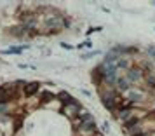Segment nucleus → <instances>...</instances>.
Returning <instances> with one entry per match:
<instances>
[{
    "mask_svg": "<svg viewBox=\"0 0 155 136\" xmlns=\"http://www.w3.org/2000/svg\"><path fill=\"white\" fill-rule=\"evenodd\" d=\"M19 25L28 30L30 35H40V32H38V28H40V18L33 11L26 9L23 14H19Z\"/></svg>",
    "mask_w": 155,
    "mask_h": 136,
    "instance_id": "obj_2",
    "label": "nucleus"
},
{
    "mask_svg": "<svg viewBox=\"0 0 155 136\" xmlns=\"http://www.w3.org/2000/svg\"><path fill=\"white\" fill-rule=\"evenodd\" d=\"M40 11H44L45 14L42 18V25H44V33H47V35H56L59 33L61 30H64V16L54 7H49V5H45V7H40Z\"/></svg>",
    "mask_w": 155,
    "mask_h": 136,
    "instance_id": "obj_1",
    "label": "nucleus"
},
{
    "mask_svg": "<svg viewBox=\"0 0 155 136\" xmlns=\"http://www.w3.org/2000/svg\"><path fill=\"white\" fill-rule=\"evenodd\" d=\"M152 4H153V5H155V0H153V2H152Z\"/></svg>",
    "mask_w": 155,
    "mask_h": 136,
    "instance_id": "obj_28",
    "label": "nucleus"
},
{
    "mask_svg": "<svg viewBox=\"0 0 155 136\" xmlns=\"http://www.w3.org/2000/svg\"><path fill=\"white\" fill-rule=\"evenodd\" d=\"M77 124V133H80L82 136H96L98 134V124H96V119H89V121H82V122H75Z\"/></svg>",
    "mask_w": 155,
    "mask_h": 136,
    "instance_id": "obj_4",
    "label": "nucleus"
},
{
    "mask_svg": "<svg viewBox=\"0 0 155 136\" xmlns=\"http://www.w3.org/2000/svg\"><path fill=\"white\" fill-rule=\"evenodd\" d=\"M56 100V94L51 93V91H47V89H44V91H40V98H38V101H40V105H47V103H51V101Z\"/></svg>",
    "mask_w": 155,
    "mask_h": 136,
    "instance_id": "obj_14",
    "label": "nucleus"
},
{
    "mask_svg": "<svg viewBox=\"0 0 155 136\" xmlns=\"http://www.w3.org/2000/svg\"><path fill=\"white\" fill-rule=\"evenodd\" d=\"M147 98V93L141 89V87H131L127 93H124V100L129 103V105H140L141 101H145Z\"/></svg>",
    "mask_w": 155,
    "mask_h": 136,
    "instance_id": "obj_3",
    "label": "nucleus"
},
{
    "mask_svg": "<svg viewBox=\"0 0 155 136\" xmlns=\"http://www.w3.org/2000/svg\"><path fill=\"white\" fill-rule=\"evenodd\" d=\"M77 49H82V47H85V49H89V47H92V42L91 40H84V42H80L78 45H75Z\"/></svg>",
    "mask_w": 155,
    "mask_h": 136,
    "instance_id": "obj_21",
    "label": "nucleus"
},
{
    "mask_svg": "<svg viewBox=\"0 0 155 136\" xmlns=\"http://www.w3.org/2000/svg\"><path fill=\"white\" fill-rule=\"evenodd\" d=\"M140 122H141V115L134 114L133 117H129V119L122 124V128H124V131H127V129H133V128H136V126H140Z\"/></svg>",
    "mask_w": 155,
    "mask_h": 136,
    "instance_id": "obj_13",
    "label": "nucleus"
},
{
    "mask_svg": "<svg viewBox=\"0 0 155 136\" xmlns=\"http://www.w3.org/2000/svg\"><path fill=\"white\" fill-rule=\"evenodd\" d=\"M38 93H40V82H37V80L28 82L26 87L23 89V96H25V98H33V96L38 94Z\"/></svg>",
    "mask_w": 155,
    "mask_h": 136,
    "instance_id": "obj_9",
    "label": "nucleus"
},
{
    "mask_svg": "<svg viewBox=\"0 0 155 136\" xmlns=\"http://www.w3.org/2000/svg\"><path fill=\"white\" fill-rule=\"evenodd\" d=\"M117 91H119L120 94H124V93H127V91H129V89H131V82H129V80L126 79V75H124V77H119V80H117Z\"/></svg>",
    "mask_w": 155,
    "mask_h": 136,
    "instance_id": "obj_12",
    "label": "nucleus"
},
{
    "mask_svg": "<svg viewBox=\"0 0 155 136\" xmlns=\"http://www.w3.org/2000/svg\"><path fill=\"white\" fill-rule=\"evenodd\" d=\"M126 79L131 82V86H138L141 80H145V72L141 70L140 65H133L126 72Z\"/></svg>",
    "mask_w": 155,
    "mask_h": 136,
    "instance_id": "obj_5",
    "label": "nucleus"
},
{
    "mask_svg": "<svg viewBox=\"0 0 155 136\" xmlns=\"http://www.w3.org/2000/svg\"><path fill=\"white\" fill-rule=\"evenodd\" d=\"M0 117H12L11 115V105H0Z\"/></svg>",
    "mask_w": 155,
    "mask_h": 136,
    "instance_id": "obj_19",
    "label": "nucleus"
},
{
    "mask_svg": "<svg viewBox=\"0 0 155 136\" xmlns=\"http://www.w3.org/2000/svg\"><path fill=\"white\" fill-rule=\"evenodd\" d=\"M117 70H124V72H127L133 65H131V59L129 58H119V61H117Z\"/></svg>",
    "mask_w": 155,
    "mask_h": 136,
    "instance_id": "obj_15",
    "label": "nucleus"
},
{
    "mask_svg": "<svg viewBox=\"0 0 155 136\" xmlns=\"http://www.w3.org/2000/svg\"><path fill=\"white\" fill-rule=\"evenodd\" d=\"M103 131L105 133H110V124L108 122H103Z\"/></svg>",
    "mask_w": 155,
    "mask_h": 136,
    "instance_id": "obj_26",
    "label": "nucleus"
},
{
    "mask_svg": "<svg viewBox=\"0 0 155 136\" xmlns=\"http://www.w3.org/2000/svg\"><path fill=\"white\" fill-rule=\"evenodd\" d=\"M133 115H134V105H129V103H127L126 107L120 108L119 112H117L115 119H119V121L122 122V124H124V122H126L127 119H129V117H133Z\"/></svg>",
    "mask_w": 155,
    "mask_h": 136,
    "instance_id": "obj_8",
    "label": "nucleus"
},
{
    "mask_svg": "<svg viewBox=\"0 0 155 136\" xmlns=\"http://www.w3.org/2000/svg\"><path fill=\"white\" fill-rule=\"evenodd\" d=\"M101 26H96V28H94V26H91V28L87 30V32H85V33H87V35H91V33H94V32H101Z\"/></svg>",
    "mask_w": 155,
    "mask_h": 136,
    "instance_id": "obj_24",
    "label": "nucleus"
},
{
    "mask_svg": "<svg viewBox=\"0 0 155 136\" xmlns=\"http://www.w3.org/2000/svg\"><path fill=\"white\" fill-rule=\"evenodd\" d=\"M89 119H94V115H92L91 112H87V110H82V112L78 114V117H77V121H78V122H82V121H89Z\"/></svg>",
    "mask_w": 155,
    "mask_h": 136,
    "instance_id": "obj_18",
    "label": "nucleus"
},
{
    "mask_svg": "<svg viewBox=\"0 0 155 136\" xmlns=\"http://www.w3.org/2000/svg\"><path fill=\"white\" fill-rule=\"evenodd\" d=\"M23 49L21 47H9V49L2 51V54H21Z\"/></svg>",
    "mask_w": 155,
    "mask_h": 136,
    "instance_id": "obj_20",
    "label": "nucleus"
},
{
    "mask_svg": "<svg viewBox=\"0 0 155 136\" xmlns=\"http://www.w3.org/2000/svg\"><path fill=\"white\" fill-rule=\"evenodd\" d=\"M145 84H147V87L150 89V91H153L155 93V72L145 75Z\"/></svg>",
    "mask_w": 155,
    "mask_h": 136,
    "instance_id": "obj_17",
    "label": "nucleus"
},
{
    "mask_svg": "<svg viewBox=\"0 0 155 136\" xmlns=\"http://www.w3.org/2000/svg\"><path fill=\"white\" fill-rule=\"evenodd\" d=\"M91 77H92V82L96 84V87L103 86V79H105V66H103V63L96 65L94 68L91 70Z\"/></svg>",
    "mask_w": 155,
    "mask_h": 136,
    "instance_id": "obj_7",
    "label": "nucleus"
},
{
    "mask_svg": "<svg viewBox=\"0 0 155 136\" xmlns=\"http://www.w3.org/2000/svg\"><path fill=\"white\" fill-rule=\"evenodd\" d=\"M56 101H59V103L64 107V105H70V103H73V101H75V98H73L68 91H59V93L56 94Z\"/></svg>",
    "mask_w": 155,
    "mask_h": 136,
    "instance_id": "obj_11",
    "label": "nucleus"
},
{
    "mask_svg": "<svg viewBox=\"0 0 155 136\" xmlns=\"http://www.w3.org/2000/svg\"><path fill=\"white\" fill-rule=\"evenodd\" d=\"M99 54V51H91V52H87V54H82V59H89V58H94V56H98Z\"/></svg>",
    "mask_w": 155,
    "mask_h": 136,
    "instance_id": "obj_22",
    "label": "nucleus"
},
{
    "mask_svg": "<svg viewBox=\"0 0 155 136\" xmlns=\"http://www.w3.org/2000/svg\"><path fill=\"white\" fill-rule=\"evenodd\" d=\"M96 136H99V134H96Z\"/></svg>",
    "mask_w": 155,
    "mask_h": 136,
    "instance_id": "obj_29",
    "label": "nucleus"
},
{
    "mask_svg": "<svg viewBox=\"0 0 155 136\" xmlns=\"http://www.w3.org/2000/svg\"><path fill=\"white\" fill-rule=\"evenodd\" d=\"M138 136H152V133H150V131H143V133L138 134Z\"/></svg>",
    "mask_w": 155,
    "mask_h": 136,
    "instance_id": "obj_27",
    "label": "nucleus"
},
{
    "mask_svg": "<svg viewBox=\"0 0 155 136\" xmlns=\"http://www.w3.org/2000/svg\"><path fill=\"white\" fill-rule=\"evenodd\" d=\"M9 35L16 37V38H25V37L30 35V33H28V30L25 28V26H21V25H14V26L9 28Z\"/></svg>",
    "mask_w": 155,
    "mask_h": 136,
    "instance_id": "obj_10",
    "label": "nucleus"
},
{
    "mask_svg": "<svg viewBox=\"0 0 155 136\" xmlns=\"http://www.w3.org/2000/svg\"><path fill=\"white\" fill-rule=\"evenodd\" d=\"M23 126V115L21 114H16L12 115V133H18Z\"/></svg>",
    "mask_w": 155,
    "mask_h": 136,
    "instance_id": "obj_16",
    "label": "nucleus"
},
{
    "mask_svg": "<svg viewBox=\"0 0 155 136\" xmlns=\"http://www.w3.org/2000/svg\"><path fill=\"white\" fill-rule=\"evenodd\" d=\"M84 110V107H82V103L80 101H73V103H70V105H64L63 108H61V114L66 115V117H70V119H77L78 114Z\"/></svg>",
    "mask_w": 155,
    "mask_h": 136,
    "instance_id": "obj_6",
    "label": "nucleus"
},
{
    "mask_svg": "<svg viewBox=\"0 0 155 136\" xmlns=\"http://www.w3.org/2000/svg\"><path fill=\"white\" fill-rule=\"evenodd\" d=\"M147 52H148V56L152 58V59H155V45H148Z\"/></svg>",
    "mask_w": 155,
    "mask_h": 136,
    "instance_id": "obj_23",
    "label": "nucleus"
},
{
    "mask_svg": "<svg viewBox=\"0 0 155 136\" xmlns=\"http://www.w3.org/2000/svg\"><path fill=\"white\" fill-rule=\"evenodd\" d=\"M59 45H61L63 49H68V51H70V49H73V45H70V44H66V42H61Z\"/></svg>",
    "mask_w": 155,
    "mask_h": 136,
    "instance_id": "obj_25",
    "label": "nucleus"
}]
</instances>
